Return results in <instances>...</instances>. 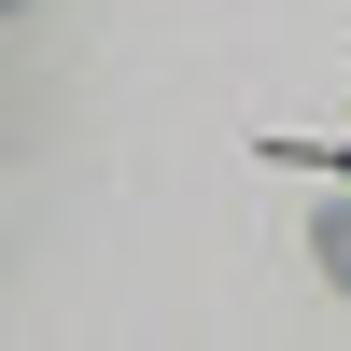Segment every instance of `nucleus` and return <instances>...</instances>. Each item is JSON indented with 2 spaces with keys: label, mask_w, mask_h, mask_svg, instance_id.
<instances>
[{
  "label": "nucleus",
  "mask_w": 351,
  "mask_h": 351,
  "mask_svg": "<svg viewBox=\"0 0 351 351\" xmlns=\"http://www.w3.org/2000/svg\"><path fill=\"white\" fill-rule=\"evenodd\" d=\"M309 267L351 295V197H324V211H309Z\"/></svg>",
  "instance_id": "nucleus-1"
}]
</instances>
